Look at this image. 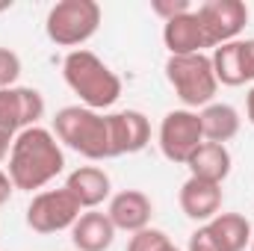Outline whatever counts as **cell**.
<instances>
[{"label": "cell", "instance_id": "obj_1", "mask_svg": "<svg viewBox=\"0 0 254 251\" xmlns=\"http://www.w3.org/2000/svg\"><path fill=\"white\" fill-rule=\"evenodd\" d=\"M65 169L60 139L48 127H27L15 136L9 151V178L15 189H45Z\"/></svg>", "mask_w": 254, "mask_h": 251}, {"label": "cell", "instance_id": "obj_2", "mask_svg": "<svg viewBox=\"0 0 254 251\" xmlns=\"http://www.w3.org/2000/svg\"><path fill=\"white\" fill-rule=\"evenodd\" d=\"M63 77L65 86L80 98V107L101 113L122 98V77L86 48L68 51V57L63 60Z\"/></svg>", "mask_w": 254, "mask_h": 251}, {"label": "cell", "instance_id": "obj_3", "mask_svg": "<svg viewBox=\"0 0 254 251\" xmlns=\"http://www.w3.org/2000/svg\"><path fill=\"white\" fill-rule=\"evenodd\" d=\"M54 136L63 142L65 148L77 151L86 160H110L113 148H110V125L107 116L89 107H63L54 116Z\"/></svg>", "mask_w": 254, "mask_h": 251}, {"label": "cell", "instance_id": "obj_4", "mask_svg": "<svg viewBox=\"0 0 254 251\" xmlns=\"http://www.w3.org/2000/svg\"><path fill=\"white\" fill-rule=\"evenodd\" d=\"M166 80L172 83L184 110H192V113L213 104L216 89H219V80L213 74V63H210L207 54L169 57L166 60Z\"/></svg>", "mask_w": 254, "mask_h": 251}, {"label": "cell", "instance_id": "obj_5", "mask_svg": "<svg viewBox=\"0 0 254 251\" xmlns=\"http://www.w3.org/2000/svg\"><path fill=\"white\" fill-rule=\"evenodd\" d=\"M101 27V6L95 0H60L45 18V33L54 45L80 51Z\"/></svg>", "mask_w": 254, "mask_h": 251}, {"label": "cell", "instance_id": "obj_6", "mask_svg": "<svg viewBox=\"0 0 254 251\" xmlns=\"http://www.w3.org/2000/svg\"><path fill=\"white\" fill-rule=\"evenodd\" d=\"M83 207L74 201V195L68 189H42L39 195H33L30 207H27V228L36 234H60L71 231L74 222L80 219Z\"/></svg>", "mask_w": 254, "mask_h": 251}, {"label": "cell", "instance_id": "obj_7", "mask_svg": "<svg viewBox=\"0 0 254 251\" xmlns=\"http://www.w3.org/2000/svg\"><path fill=\"white\" fill-rule=\"evenodd\" d=\"M204 133H201V119L192 110H172L160 122V151L169 163L187 166L190 157L201 148Z\"/></svg>", "mask_w": 254, "mask_h": 251}, {"label": "cell", "instance_id": "obj_8", "mask_svg": "<svg viewBox=\"0 0 254 251\" xmlns=\"http://www.w3.org/2000/svg\"><path fill=\"white\" fill-rule=\"evenodd\" d=\"M195 15H198V21L204 27L207 48L237 42V36L249 24V6L243 0H204L195 9Z\"/></svg>", "mask_w": 254, "mask_h": 251}, {"label": "cell", "instance_id": "obj_9", "mask_svg": "<svg viewBox=\"0 0 254 251\" xmlns=\"http://www.w3.org/2000/svg\"><path fill=\"white\" fill-rule=\"evenodd\" d=\"M45 119V98L33 86L0 89V130L18 136L27 127H39Z\"/></svg>", "mask_w": 254, "mask_h": 251}, {"label": "cell", "instance_id": "obj_10", "mask_svg": "<svg viewBox=\"0 0 254 251\" xmlns=\"http://www.w3.org/2000/svg\"><path fill=\"white\" fill-rule=\"evenodd\" d=\"M107 125H110V148H113V157L139 154L151 142V122L139 110L110 113L107 116Z\"/></svg>", "mask_w": 254, "mask_h": 251}, {"label": "cell", "instance_id": "obj_11", "mask_svg": "<svg viewBox=\"0 0 254 251\" xmlns=\"http://www.w3.org/2000/svg\"><path fill=\"white\" fill-rule=\"evenodd\" d=\"M107 216L110 222L116 225V231H125V234H136V231H145L151 228V216H154V204L145 192L139 189H122L110 198V207H107Z\"/></svg>", "mask_w": 254, "mask_h": 251}, {"label": "cell", "instance_id": "obj_12", "mask_svg": "<svg viewBox=\"0 0 254 251\" xmlns=\"http://www.w3.org/2000/svg\"><path fill=\"white\" fill-rule=\"evenodd\" d=\"M178 201H181V210L187 219L207 225L210 219H216L222 213V184L187 178V184L178 192Z\"/></svg>", "mask_w": 254, "mask_h": 251}, {"label": "cell", "instance_id": "obj_13", "mask_svg": "<svg viewBox=\"0 0 254 251\" xmlns=\"http://www.w3.org/2000/svg\"><path fill=\"white\" fill-rule=\"evenodd\" d=\"M163 45L169 51V57H190V54H204L207 39H204V27L195 15V9L187 15H178L172 21L163 24Z\"/></svg>", "mask_w": 254, "mask_h": 251}, {"label": "cell", "instance_id": "obj_14", "mask_svg": "<svg viewBox=\"0 0 254 251\" xmlns=\"http://www.w3.org/2000/svg\"><path fill=\"white\" fill-rule=\"evenodd\" d=\"M65 189L74 195V201L83 207V210H98L110 192H113V184H110V175L101 169V166H80L68 175L65 181Z\"/></svg>", "mask_w": 254, "mask_h": 251}, {"label": "cell", "instance_id": "obj_15", "mask_svg": "<svg viewBox=\"0 0 254 251\" xmlns=\"http://www.w3.org/2000/svg\"><path fill=\"white\" fill-rule=\"evenodd\" d=\"M113 240H116V225L101 210L80 213V219L71 228V243L77 251H107Z\"/></svg>", "mask_w": 254, "mask_h": 251}, {"label": "cell", "instance_id": "obj_16", "mask_svg": "<svg viewBox=\"0 0 254 251\" xmlns=\"http://www.w3.org/2000/svg\"><path fill=\"white\" fill-rule=\"evenodd\" d=\"M231 166H234L231 151L228 145H219V142H201V148L187 163L190 178H201L210 184H225V178L231 175Z\"/></svg>", "mask_w": 254, "mask_h": 251}, {"label": "cell", "instance_id": "obj_17", "mask_svg": "<svg viewBox=\"0 0 254 251\" xmlns=\"http://www.w3.org/2000/svg\"><path fill=\"white\" fill-rule=\"evenodd\" d=\"M216 243L219 251H246V246H252V222L243 213H219L216 219H210L204 225Z\"/></svg>", "mask_w": 254, "mask_h": 251}, {"label": "cell", "instance_id": "obj_18", "mask_svg": "<svg viewBox=\"0 0 254 251\" xmlns=\"http://www.w3.org/2000/svg\"><path fill=\"white\" fill-rule=\"evenodd\" d=\"M198 119H201L204 142H219V145L231 142V139L240 133V122H243L240 113H237V107H231V104H219V101L207 104V107L198 113Z\"/></svg>", "mask_w": 254, "mask_h": 251}, {"label": "cell", "instance_id": "obj_19", "mask_svg": "<svg viewBox=\"0 0 254 251\" xmlns=\"http://www.w3.org/2000/svg\"><path fill=\"white\" fill-rule=\"evenodd\" d=\"M213 74L222 86H243L246 77H243V63H240V39L237 42H228V45H219L213 48Z\"/></svg>", "mask_w": 254, "mask_h": 251}, {"label": "cell", "instance_id": "obj_20", "mask_svg": "<svg viewBox=\"0 0 254 251\" xmlns=\"http://www.w3.org/2000/svg\"><path fill=\"white\" fill-rule=\"evenodd\" d=\"M172 240L157 231V228H145V231H136L130 234V243H127V251H163Z\"/></svg>", "mask_w": 254, "mask_h": 251}, {"label": "cell", "instance_id": "obj_21", "mask_svg": "<svg viewBox=\"0 0 254 251\" xmlns=\"http://www.w3.org/2000/svg\"><path fill=\"white\" fill-rule=\"evenodd\" d=\"M21 77V57L9 48H0V89H12Z\"/></svg>", "mask_w": 254, "mask_h": 251}, {"label": "cell", "instance_id": "obj_22", "mask_svg": "<svg viewBox=\"0 0 254 251\" xmlns=\"http://www.w3.org/2000/svg\"><path fill=\"white\" fill-rule=\"evenodd\" d=\"M151 12H154V15H160V18H163V24H166V21L178 18V15L192 12V6H190V0H154V3H151Z\"/></svg>", "mask_w": 254, "mask_h": 251}, {"label": "cell", "instance_id": "obj_23", "mask_svg": "<svg viewBox=\"0 0 254 251\" xmlns=\"http://www.w3.org/2000/svg\"><path fill=\"white\" fill-rule=\"evenodd\" d=\"M240 63H243V77H246V83H254V39L240 42Z\"/></svg>", "mask_w": 254, "mask_h": 251}, {"label": "cell", "instance_id": "obj_24", "mask_svg": "<svg viewBox=\"0 0 254 251\" xmlns=\"http://www.w3.org/2000/svg\"><path fill=\"white\" fill-rule=\"evenodd\" d=\"M187 251H219L216 249V243H213V237H210V231L201 225L198 231H192V237H190V249Z\"/></svg>", "mask_w": 254, "mask_h": 251}, {"label": "cell", "instance_id": "obj_25", "mask_svg": "<svg viewBox=\"0 0 254 251\" xmlns=\"http://www.w3.org/2000/svg\"><path fill=\"white\" fill-rule=\"evenodd\" d=\"M12 192H15V184H12L9 172H3V169H0V207L12 198Z\"/></svg>", "mask_w": 254, "mask_h": 251}, {"label": "cell", "instance_id": "obj_26", "mask_svg": "<svg viewBox=\"0 0 254 251\" xmlns=\"http://www.w3.org/2000/svg\"><path fill=\"white\" fill-rule=\"evenodd\" d=\"M12 142H15V136H12V133H6V130H0V163L9 157V151H12Z\"/></svg>", "mask_w": 254, "mask_h": 251}, {"label": "cell", "instance_id": "obj_27", "mask_svg": "<svg viewBox=\"0 0 254 251\" xmlns=\"http://www.w3.org/2000/svg\"><path fill=\"white\" fill-rule=\"evenodd\" d=\"M246 119L254 125V86L249 89V95H246Z\"/></svg>", "mask_w": 254, "mask_h": 251}, {"label": "cell", "instance_id": "obj_28", "mask_svg": "<svg viewBox=\"0 0 254 251\" xmlns=\"http://www.w3.org/2000/svg\"><path fill=\"white\" fill-rule=\"evenodd\" d=\"M163 251H181V249H178V246H172V243H169V246H166V249H163Z\"/></svg>", "mask_w": 254, "mask_h": 251}, {"label": "cell", "instance_id": "obj_29", "mask_svg": "<svg viewBox=\"0 0 254 251\" xmlns=\"http://www.w3.org/2000/svg\"><path fill=\"white\" fill-rule=\"evenodd\" d=\"M9 6H12V3H9V0H6V3H0V12H3V9H9Z\"/></svg>", "mask_w": 254, "mask_h": 251}, {"label": "cell", "instance_id": "obj_30", "mask_svg": "<svg viewBox=\"0 0 254 251\" xmlns=\"http://www.w3.org/2000/svg\"><path fill=\"white\" fill-rule=\"evenodd\" d=\"M249 249H252V251H254V234H252V246H249Z\"/></svg>", "mask_w": 254, "mask_h": 251}]
</instances>
